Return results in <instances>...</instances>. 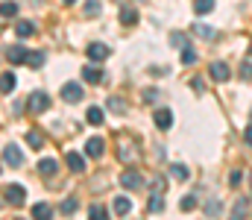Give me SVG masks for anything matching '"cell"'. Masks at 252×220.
I'll use <instances>...</instances> for the list:
<instances>
[{"label": "cell", "instance_id": "7402d4cb", "mask_svg": "<svg viewBox=\"0 0 252 220\" xmlns=\"http://www.w3.org/2000/svg\"><path fill=\"white\" fill-rule=\"evenodd\" d=\"M85 118H88V124H91V126H100V124H103V118H106V115H103V109H97V106H91V109H88V115H85Z\"/></svg>", "mask_w": 252, "mask_h": 220}, {"label": "cell", "instance_id": "4fadbf2b", "mask_svg": "<svg viewBox=\"0 0 252 220\" xmlns=\"http://www.w3.org/2000/svg\"><path fill=\"white\" fill-rule=\"evenodd\" d=\"M56 170H59V161H56V158H41V161H38V173H41V176H53Z\"/></svg>", "mask_w": 252, "mask_h": 220}, {"label": "cell", "instance_id": "7c38bea8", "mask_svg": "<svg viewBox=\"0 0 252 220\" xmlns=\"http://www.w3.org/2000/svg\"><path fill=\"white\" fill-rule=\"evenodd\" d=\"M15 85H18V76H15L12 71L0 76V94H12V91H15Z\"/></svg>", "mask_w": 252, "mask_h": 220}, {"label": "cell", "instance_id": "ba28073f", "mask_svg": "<svg viewBox=\"0 0 252 220\" xmlns=\"http://www.w3.org/2000/svg\"><path fill=\"white\" fill-rule=\"evenodd\" d=\"M27 47H21V44H12L9 50H6V59L12 62V65H27Z\"/></svg>", "mask_w": 252, "mask_h": 220}, {"label": "cell", "instance_id": "5b68a950", "mask_svg": "<svg viewBox=\"0 0 252 220\" xmlns=\"http://www.w3.org/2000/svg\"><path fill=\"white\" fill-rule=\"evenodd\" d=\"M3 197H6L12 206H24V200H27V191H24V185H6Z\"/></svg>", "mask_w": 252, "mask_h": 220}, {"label": "cell", "instance_id": "d4e9b609", "mask_svg": "<svg viewBox=\"0 0 252 220\" xmlns=\"http://www.w3.org/2000/svg\"><path fill=\"white\" fill-rule=\"evenodd\" d=\"M88 218H91V220H109V212H106L100 203H94V206L88 209Z\"/></svg>", "mask_w": 252, "mask_h": 220}, {"label": "cell", "instance_id": "ffe728a7", "mask_svg": "<svg viewBox=\"0 0 252 220\" xmlns=\"http://www.w3.org/2000/svg\"><path fill=\"white\" fill-rule=\"evenodd\" d=\"M153 215H158V212H164V200H161V191H153V197H150V206H147Z\"/></svg>", "mask_w": 252, "mask_h": 220}, {"label": "cell", "instance_id": "30bf717a", "mask_svg": "<svg viewBox=\"0 0 252 220\" xmlns=\"http://www.w3.org/2000/svg\"><path fill=\"white\" fill-rule=\"evenodd\" d=\"M208 71H211V76H214L217 82H226V79L232 76V68H229L226 62H211V65H208Z\"/></svg>", "mask_w": 252, "mask_h": 220}, {"label": "cell", "instance_id": "9c48e42d", "mask_svg": "<svg viewBox=\"0 0 252 220\" xmlns=\"http://www.w3.org/2000/svg\"><path fill=\"white\" fill-rule=\"evenodd\" d=\"M153 121H156L158 129H170V126H173V112H170V109H156Z\"/></svg>", "mask_w": 252, "mask_h": 220}, {"label": "cell", "instance_id": "d590c367", "mask_svg": "<svg viewBox=\"0 0 252 220\" xmlns=\"http://www.w3.org/2000/svg\"><path fill=\"white\" fill-rule=\"evenodd\" d=\"M193 62H196V53H193L190 47H185V50H182V65H193Z\"/></svg>", "mask_w": 252, "mask_h": 220}, {"label": "cell", "instance_id": "f1b7e54d", "mask_svg": "<svg viewBox=\"0 0 252 220\" xmlns=\"http://www.w3.org/2000/svg\"><path fill=\"white\" fill-rule=\"evenodd\" d=\"M109 109H112L115 115H124L126 112V100H121V97H109Z\"/></svg>", "mask_w": 252, "mask_h": 220}, {"label": "cell", "instance_id": "8d00e7d4", "mask_svg": "<svg viewBox=\"0 0 252 220\" xmlns=\"http://www.w3.org/2000/svg\"><path fill=\"white\" fill-rule=\"evenodd\" d=\"M241 79H247V82L252 79V62H244L241 65Z\"/></svg>", "mask_w": 252, "mask_h": 220}, {"label": "cell", "instance_id": "83f0119b", "mask_svg": "<svg viewBox=\"0 0 252 220\" xmlns=\"http://www.w3.org/2000/svg\"><path fill=\"white\" fill-rule=\"evenodd\" d=\"M0 15H3V18H15V15H18V3H12V0L0 3Z\"/></svg>", "mask_w": 252, "mask_h": 220}, {"label": "cell", "instance_id": "44dd1931", "mask_svg": "<svg viewBox=\"0 0 252 220\" xmlns=\"http://www.w3.org/2000/svg\"><path fill=\"white\" fill-rule=\"evenodd\" d=\"M170 176H173V179H179V182H188L190 170L185 167V164H170Z\"/></svg>", "mask_w": 252, "mask_h": 220}, {"label": "cell", "instance_id": "7a4b0ae2", "mask_svg": "<svg viewBox=\"0 0 252 220\" xmlns=\"http://www.w3.org/2000/svg\"><path fill=\"white\" fill-rule=\"evenodd\" d=\"M85 97V88L82 85H76V82H64L62 85V100L64 103H79Z\"/></svg>", "mask_w": 252, "mask_h": 220}, {"label": "cell", "instance_id": "7bdbcfd3", "mask_svg": "<svg viewBox=\"0 0 252 220\" xmlns=\"http://www.w3.org/2000/svg\"><path fill=\"white\" fill-rule=\"evenodd\" d=\"M250 182H252V173H250Z\"/></svg>", "mask_w": 252, "mask_h": 220}, {"label": "cell", "instance_id": "2e32d148", "mask_svg": "<svg viewBox=\"0 0 252 220\" xmlns=\"http://www.w3.org/2000/svg\"><path fill=\"white\" fill-rule=\"evenodd\" d=\"M132 158H138V147L129 144V141H121V161H132Z\"/></svg>", "mask_w": 252, "mask_h": 220}, {"label": "cell", "instance_id": "f546056e", "mask_svg": "<svg viewBox=\"0 0 252 220\" xmlns=\"http://www.w3.org/2000/svg\"><path fill=\"white\" fill-rule=\"evenodd\" d=\"M79 209V203H76V197H67V200H62V215H73Z\"/></svg>", "mask_w": 252, "mask_h": 220}, {"label": "cell", "instance_id": "836d02e7", "mask_svg": "<svg viewBox=\"0 0 252 220\" xmlns=\"http://www.w3.org/2000/svg\"><path fill=\"white\" fill-rule=\"evenodd\" d=\"M170 44H173V47H188V38H185L182 32H173V35H170Z\"/></svg>", "mask_w": 252, "mask_h": 220}, {"label": "cell", "instance_id": "b9f144b4", "mask_svg": "<svg viewBox=\"0 0 252 220\" xmlns=\"http://www.w3.org/2000/svg\"><path fill=\"white\" fill-rule=\"evenodd\" d=\"M250 56H252V41H250Z\"/></svg>", "mask_w": 252, "mask_h": 220}, {"label": "cell", "instance_id": "3957f363", "mask_svg": "<svg viewBox=\"0 0 252 220\" xmlns=\"http://www.w3.org/2000/svg\"><path fill=\"white\" fill-rule=\"evenodd\" d=\"M3 158H6L9 167H21V164H24V156H21V147L18 144H6L3 147Z\"/></svg>", "mask_w": 252, "mask_h": 220}, {"label": "cell", "instance_id": "ac0fdd59", "mask_svg": "<svg viewBox=\"0 0 252 220\" xmlns=\"http://www.w3.org/2000/svg\"><path fill=\"white\" fill-rule=\"evenodd\" d=\"M112 203H115V215H121V218H126V215L132 212V203H129V197H115Z\"/></svg>", "mask_w": 252, "mask_h": 220}, {"label": "cell", "instance_id": "8fae6325", "mask_svg": "<svg viewBox=\"0 0 252 220\" xmlns=\"http://www.w3.org/2000/svg\"><path fill=\"white\" fill-rule=\"evenodd\" d=\"M82 79H85V82H91V85H97V82H103V79H106V73L100 71L97 65H85V68H82Z\"/></svg>", "mask_w": 252, "mask_h": 220}, {"label": "cell", "instance_id": "603a6c76", "mask_svg": "<svg viewBox=\"0 0 252 220\" xmlns=\"http://www.w3.org/2000/svg\"><path fill=\"white\" fill-rule=\"evenodd\" d=\"M103 138H88V144H85V153H88V156H100V153H103Z\"/></svg>", "mask_w": 252, "mask_h": 220}, {"label": "cell", "instance_id": "60d3db41", "mask_svg": "<svg viewBox=\"0 0 252 220\" xmlns=\"http://www.w3.org/2000/svg\"><path fill=\"white\" fill-rule=\"evenodd\" d=\"M62 3H67V6H70V3H76V0H62Z\"/></svg>", "mask_w": 252, "mask_h": 220}, {"label": "cell", "instance_id": "d6986e66", "mask_svg": "<svg viewBox=\"0 0 252 220\" xmlns=\"http://www.w3.org/2000/svg\"><path fill=\"white\" fill-rule=\"evenodd\" d=\"M27 144L32 147V150H41V147H44V135H41L38 129H30V132H27Z\"/></svg>", "mask_w": 252, "mask_h": 220}, {"label": "cell", "instance_id": "4316f807", "mask_svg": "<svg viewBox=\"0 0 252 220\" xmlns=\"http://www.w3.org/2000/svg\"><path fill=\"white\" fill-rule=\"evenodd\" d=\"M27 65H30V68H41V65H44V53H41V50L27 53Z\"/></svg>", "mask_w": 252, "mask_h": 220}, {"label": "cell", "instance_id": "52a82bcc", "mask_svg": "<svg viewBox=\"0 0 252 220\" xmlns=\"http://www.w3.org/2000/svg\"><path fill=\"white\" fill-rule=\"evenodd\" d=\"M85 53H88V59H91V62H103V59H109V47H106V44H100V41H91Z\"/></svg>", "mask_w": 252, "mask_h": 220}, {"label": "cell", "instance_id": "8992f818", "mask_svg": "<svg viewBox=\"0 0 252 220\" xmlns=\"http://www.w3.org/2000/svg\"><path fill=\"white\" fill-rule=\"evenodd\" d=\"M250 197H238V200H235V209H232V218L229 220H247L250 218Z\"/></svg>", "mask_w": 252, "mask_h": 220}, {"label": "cell", "instance_id": "5bb4252c", "mask_svg": "<svg viewBox=\"0 0 252 220\" xmlns=\"http://www.w3.org/2000/svg\"><path fill=\"white\" fill-rule=\"evenodd\" d=\"M53 218V209L47 203H35L32 206V220H50Z\"/></svg>", "mask_w": 252, "mask_h": 220}, {"label": "cell", "instance_id": "9a60e30c", "mask_svg": "<svg viewBox=\"0 0 252 220\" xmlns=\"http://www.w3.org/2000/svg\"><path fill=\"white\" fill-rule=\"evenodd\" d=\"M67 167H70L73 173H82V170H85V158H82L79 153H67Z\"/></svg>", "mask_w": 252, "mask_h": 220}, {"label": "cell", "instance_id": "74e56055", "mask_svg": "<svg viewBox=\"0 0 252 220\" xmlns=\"http://www.w3.org/2000/svg\"><path fill=\"white\" fill-rule=\"evenodd\" d=\"M190 85H193V91H205V85H202V79L196 76V79H190Z\"/></svg>", "mask_w": 252, "mask_h": 220}, {"label": "cell", "instance_id": "6da1fadb", "mask_svg": "<svg viewBox=\"0 0 252 220\" xmlns=\"http://www.w3.org/2000/svg\"><path fill=\"white\" fill-rule=\"evenodd\" d=\"M27 106H30V112L41 115V112H47V109H50V97H47L44 91H32V94L27 97Z\"/></svg>", "mask_w": 252, "mask_h": 220}, {"label": "cell", "instance_id": "277c9868", "mask_svg": "<svg viewBox=\"0 0 252 220\" xmlns=\"http://www.w3.org/2000/svg\"><path fill=\"white\" fill-rule=\"evenodd\" d=\"M121 185H124L126 191H138V188H144V176L138 170H126L124 176H121Z\"/></svg>", "mask_w": 252, "mask_h": 220}, {"label": "cell", "instance_id": "484cf974", "mask_svg": "<svg viewBox=\"0 0 252 220\" xmlns=\"http://www.w3.org/2000/svg\"><path fill=\"white\" fill-rule=\"evenodd\" d=\"M193 32H196L199 38H214V35H217V32H214L208 24H193Z\"/></svg>", "mask_w": 252, "mask_h": 220}, {"label": "cell", "instance_id": "1f68e13d", "mask_svg": "<svg viewBox=\"0 0 252 220\" xmlns=\"http://www.w3.org/2000/svg\"><path fill=\"white\" fill-rule=\"evenodd\" d=\"M193 9H196L199 15H205V12H211V9H214V0H196V3H193Z\"/></svg>", "mask_w": 252, "mask_h": 220}, {"label": "cell", "instance_id": "e0dca14e", "mask_svg": "<svg viewBox=\"0 0 252 220\" xmlns=\"http://www.w3.org/2000/svg\"><path fill=\"white\" fill-rule=\"evenodd\" d=\"M121 24H124V27H135V24H138V12H135L132 6H124V9H121Z\"/></svg>", "mask_w": 252, "mask_h": 220}, {"label": "cell", "instance_id": "e575fe53", "mask_svg": "<svg viewBox=\"0 0 252 220\" xmlns=\"http://www.w3.org/2000/svg\"><path fill=\"white\" fill-rule=\"evenodd\" d=\"M241 182H244V173H241V170H232V173H229V185H232V188H238Z\"/></svg>", "mask_w": 252, "mask_h": 220}, {"label": "cell", "instance_id": "4dcf8cb0", "mask_svg": "<svg viewBox=\"0 0 252 220\" xmlns=\"http://www.w3.org/2000/svg\"><path fill=\"white\" fill-rule=\"evenodd\" d=\"M85 15L88 18H97L100 15V0H85Z\"/></svg>", "mask_w": 252, "mask_h": 220}, {"label": "cell", "instance_id": "f35d334b", "mask_svg": "<svg viewBox=\"0 0 252 220\" xmlns=\"http://www.w3.org/2000/svg\"><path fill=\"white\" fill-rule=\"evenodd\" d=\"M208 215H220V206H217V200H214V203L208 206Z\"/></svg>", "mask_w": 252, "mask_h": 220}, {"label": "cell", "instance_id": "cb8c5ba5", "mask_svg": "<svg viewBox=\"0 0 252 220\" xmlns=\"http://www.w3.org/2000/svg\"><path fill=\"white\" fill-rule=\"evenodd\" d=\"M15 32H18L21 38H27V35H32V32H35V27H32L30 21H18V24H15Z\"/></svg>", "mask_w": 252, "mask_h": 220}, {"label": "cell", "instance_id": "ab89813d", "mask_svg": "<svg viewBox=\"0 0 252 220\" xmlns=\"http://www.w3.org/2000/svg\"><path fill=\"white\" fill-rule=\"evenodd\" d=\"M244 141L252 147V126H247V132H244Z\"/></svg>", "mask_w": 252, "mask_h": 220}, {"label": "cell", "instance_id": "d6a6232c", "mask_svg": "<svg viewBox=\"0 0 252 220\" xmlns=\"http://www.w3.org/2000/svg\"><path fill=\"white\" fill-rule=\"evenodd\" d=\"M179 206H182V212H193V209H196V197H193V194L182 197V203H179Z\"/></svg>", "mask_w": 252, "mask_h": 220}]
</instances>
